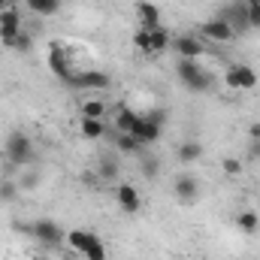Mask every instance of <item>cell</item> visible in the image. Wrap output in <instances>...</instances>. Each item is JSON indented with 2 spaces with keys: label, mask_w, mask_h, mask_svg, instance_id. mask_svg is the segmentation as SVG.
I'll return each mask as SVG.
<instances>
[{
  "label": "cell",
  "mask_w": 260,
  "mask_h": 260,
  "mask_svg": "<svg viewBox=\"0 0 260 260\" xmlns=\"http://www.w3.org/2000/svg\"><path fill=\"white\" fill-rule=\"evenodd\" d=\"M197 34L203 37V43H230L233 37H236V30L218 15V18H212V21H203L200 27H197Z\"/></svg>",
  "instance_id": "52a82bcc"
},
{
  "label": "cell",
  "mask_w": 260,
  "mask_h": 260,
  "mask_svg": "<svg viewBox=\"0 0 260 260\" xmlns=\"http://www.w3.org/2000/svg\"><path fill=\"white\" fill-rule=\"evenodd\" d=\"M224 82H227V88H233V91H251V88L257 85V73L245 64H233V67H227Z\"/></svg>",
  "instance_id": "ba28073f"
},
{
  "label": "cell",
  "mask_w": 260,
  "mask_h": 260,
  "mask_svg": "<svg viewBox=\"0 0 260 260\" xmlns=\"http://www.w3.org/2000/svg\"><path fill=\"white\" fill-rule=\"evenodd\" d=\"M133 46L139 52H145V55H160V52H167L173 46V37H170V30L164 24H157V27H139L133 34Z\"/></svg>",
  "instance_id": "3957f363"
},
{
  "label": "cell",
  "mask_w": 260,
  "mask_h": 260,
  "mask_svg": "<svg viewBox=\"0 0 260 260\" xmlns=\"http://www.w3.org/2000/svg\"><path fill=\"white\" fill-rule=\"evenodd\" d=\"M221 170H224L227 176H239V173H242V160H239V157H224V160H221Z\"/></svg>",
  "instance_id": "4316f807"
},
{
  "label": "cell",
  "mask_w": 260,
  "mask_h": 260,
  "mask_svg": "<svg viewBox=\"0 0 260 260\" xmlns=\"http://www.w3.org/2000/svg\"><path fill=\"white\" fill-rule=\"evenodd\" d=\"M170 49L176 52V58H191V61H197V58L206 52V43H203L200 37H194V34H182V37L173 40Z\"/></svg>",
  "instance_id": "30bf717a"
},
{
  "label": "cell",
  "mask_w": 260,
  "mask_h": 260,
  "mask_svg": "<svg viewBox=\"0 0 260 260\" xmlns=\"http://www.w3.org/2000/svg\"><path fill=\"white\" fill-rule=\"evenodd\" d=\"M142 173H145V176H157V173H160V164H157V157H148V154H142Z\"/></svg>",
  "instance_id": "83f0119b"
},
{
  "label": "cell",
  "mask_w": 260,
  "mask_h": 260,
  "mask_svg": "<svg viewBox=\"0 0 260 260\" xmlns=\"http://www.w3.org/2000/svg\"><path fill=\"white\" fill-rule=\"evenodd\" d=\"M30 260H49V257H40V254H37V257H30Z\"/></svg>",
  "instance_id": "d6a6232c"
},
{
  "label": "cell",
  "mask_w": 260,
  "mask_h": 260,
  "mask_svg": "<svg viewBox=\"0 0 260 260\" xmlns=\"http://www.w3.org/2000/svg\"><path fill=\"white\" fill-rule=\"evenodd\" d=\"M34 239H40L43 245H49V248H55V245H61L67 236H64V230L55 224V221H49V218H40V221H34V224H27L24 227Z\"/></svg>",
  "instance_id": "5b68a950"
},
{
  "label": "cell",
  "mask_w": 260,
  "mask_h": 260,
  "mask_svg": "<svg viewBox=\"0 0 260 260\" xmlns=\"http://www.w3.org/2000/svg\"><path fill=\"white\" fill-rule=\"evenodd\" d=\"M136 121H139V115H136L130 106L118 103V109H115V130H118V133H130V130L136 127Z\"/></svg>",
  "instance_id": "ac0fdd59"
},
{
  "label": "cell",
  "mask_w": 260,
  "mask_h": 260,
  "mask_svg": "<svg viewBox=\"0 0 260 260\" xmlns=\"http://www.w3.org/2000/svg\"><path fill=\"white\" fill-rule=\"evenodd\" d=\"M106 103L103 100H85L82 103V118H106Z\"/></svg>",
  "instance_id": "cb8c5ba5"
},
{
  "label": "cell",
  "mask_w": 260,
  "mask_h": 260,
  "mask_svg": "<svg viewBox=\"0 0 260 260\" xmlns=\"http://www.w3.org/2000/svg\"><path fill=\"white\" fill-rule=\"evenodd\" d=\"M236 227H239L242 233H257L260 230V215L254 212V209L239 212V215H236Z\"/></svg>",
  "instance_id": "ffe728a7"
},
{
  "label": "cell",
  "mask_w": 260,
  "mask_h": 260,
  "mask_svg": "<svg viewBox=\"0 0 260 260\" xmlns=\"http://www.w3.org/2000/svg\"><path fill=\"white\" fill-rule=\"evenodd\" d=\"M24 3H27V9H30L34 15H40V18L58 15L61 6H64V0H24Z\"/></svg>",
  "instance_id": "2e32d148"
},
{
  "label": "cell",
  "mask_w": 260,
  "mask_h": 260,
  "mask_svg": "<svg viewBox=\"0 0 260 260\" xmlns=\"http://www.w3.org/2000/svg\"><path fill=\"white\" fill-rule=\"evenodd\" d=\"M176 76H179V82H182L188 91H194V94H203V91L212 88V73L203 70V64H197L191 58H179V61H176Z\"/></svg>",
  "instance_id": "7a4b0ae2"
},
{
  "label": "cell",
  "mask_w": 260,
  "mask_h": 260,
  "mask_svg": "<svg viewBox=\"0 0 260 260\" xmlns=\"http://www.w3.org/2000/svg\"><path fill=\"white\" fill-rule=\"evenodd\" d=\"M97 176L106 179V182H115V179H118V160H115L112 154H103L100 164H97Z\"/></svg>",
  "instance_id": "7402d4cb"
},
{
  "label": "cell",
  "mask_w": 260,
  "mask_h": 260,
  "mask_svg": "<svg viewBox=\"0 0 260 260\" xmlns=\"http://www.w3.org/2000/svg\"><path fill=\"white\" fill-rule=\"evenodd\" d=\"M3 151H6V160L15 164V167H24L34 160V142L24 130H12L3 142Z\"/></svg>",
  "instance_id": "277c9868"
},
{
  "label": "cell",
  "mask_w": 260,
  "mask_h": 260,
  "mask_svg": "<svg viewBox=\"0 0 260 260\" xmlns=\"http://www.w3.org/2000/svg\"><path fill=\"white\" fill-rule=\"evenodd\" d=\"M21 30V12L15 9V6H6L3 12H0V40L3 37H12V34H18Z\"/></svg>",
  "instance_id": "5bb4252c"
},
{
  "label": "cell",
  "mask_w": 260,
  "mask_h": 260,
  "mask_svg": "<svg viewBox=\"0 0 260 260\" xmlns=\"http://www.w3.org/2000/svg\"><path fill=\"white\" fill-rule=\"evenodd\" d=\"M6 6H12V3H9V0H0V12H3Z\"/></svg>",
  "instance_id": "1f68e13d"
},
{
  "label": "cell",
  "mask_w": 260,
  "mask_h": 260,
  "mask_svg": "<svg viewBox=\"0 0 260 260\" xmlns=\"http://www.w3.org/2000/svg\"><path fill=\"white\" fill-rule=\"evenodd\" d=\"M37 185H40V176H37V173H24L21 182H18L21 191H30V188H37Z\"/></svg>",
  "instance_id": "f1b7e54d"
},
{
  "label": "cell",
  "mask_w": 260,
  "mask_h": 260,
  "mask_svg": "<svg viewBox=\"0 0 260 260\" xmlns=\"http://www.w3.org/2000/svg\"><path fill=\"white\" fill-rule=\"evenodd\" d=\"M18 182H12V179H0V203H12L15 197H18Z\"/></svg>",
  "instance_id": "484cf974"
},
{
  "label": "cell",
  "mask_w": 260,
  "mask_h": 260,
  "mask_svg": "<svg viewBox=\"0 0 260 260\" xmlns=\"http://www.w3.org/2000/svg\"><path fill=\"white\" fill-rule=\"evenodd\" d=\"M242 12H245L248 27H260V0H245L242 3Z\"/></svg>",
  "instance_id": "d4e9b609"
},
{
  "label": "cell",
  "mask_w": 260,
  "mask_h": 260,
  "mask_svg": "<svg viewBox=\"0 0 260 260\" xmlns=\"http://www.w3.org/2000/svg\"><path fill=\"white\" fill-rule=\"evenodd\" d=\"M115 200H118V209L127 212V215H136V212L142 209V194H139L130 182H121V185L115 188Z\"/></svg>",
  "instance_id": "8fae6325"
},
{
  "label": "cell",
  "mask_w": 260,
  "mask_h": 260,
  "mask_svg": "<svg viewBox=\"0 0 260 260\" xmlns=\"http://www.w3.org/2000/svg\"><path fill=\"white\" fill-rule=\"evenodd\" d=\"M115 148L124 151V154H139V157H142V148H145V145H142L136 136H130V133H118V136H115Z\"/></svg>",
  "instance_id": "44dd1931"
},
{
  "label": "cell",
  "mask_w": 260,
  "mask_h": 260,
  "mask_svg": "<svg viewBox=\"0 0 260 260\" xmlns=\"http://www.w3.org/2000/svg\"><path fill=\"white\" fill-rule=\"evenodd\" d=\"M160 133H164V124L151 121L148 115H139L136 127L130 130V136H136V139H139L142 145H151V142H157V139H160Z\"/></svg>",
  "instance_id": "7c38bea8"
},
{
  "label": "cell",
  "mask_w": 260,
  "mask_h": 260,
  "mask_svg": "<svg viewBox=\"0 0 260 260\" xmlns=\"http://www.w3.org/2000/svg\"><path fill=\"white\" fill-rule=\"evenodd\" d=\"M136 15H139V24H142V27H157V24H160V9H157V3H151V0H142V3L136 6Z\"/></svg>",
  "instance_id": "9a60e30c"
},
{
  "label": "cell",
  "mask_w": 260,
  "mask_h": 260,
  "mask_svg": "<svg viewBox=\"0 0 260 260\" xmlns=\"http://www.w3.org/2000/svg\"><path fill=\"white\" fill-rule=\"evenodd\" d=\"M49 70H52V76H58L61 82H70L73 79V67H70V55H67V49L61 43H52L49 46Z\"/></svg>",
  "instance_id": "9c48e42d"
},
{
  "label": "cell",
  "mask_w": 260,
  "mask_h": 260,
  "mask_svg": "<svg viewBox=\"0 0 260 260\" xmlns=\"http://www.w3.org/2000/svg\"><path fill=\"white\" fill-rule=\"evenodd\" d=\"M67 242H70V248H73V251H79L85 260H106V257H109L106 242H103L97 233H91V230L76 227V230H70V233H67Z\"/></svg>",
  "instance_id": "6da1fadb"
},
{
  "label": "cell",
  "mask_w": 260,
  "mask_h": 260,
  "mask_svg": "<svg viewBox=\"0 0 260 260\" xmlns=\"http://www.w3.org/2000/svg\"><path fill=\"white\" fill-rule=\"evenodd\" d=\"M79 130H82L85 139H103L106 136V121L103 118H82Z\"/></svg>",
  "instance_id": "d6986e66"
},
{
  "label": "cell",
  "mask_w": 260,
  "mask_h": 260,
  "mask_svg": "<svg viewBox=\"0 0 260 260\" xmlns=\"http://www.w3.org/2000/svg\"><path fill=\"white\" fill-rule=\"evenodd\" d=\"M173 194L179 197V203H185V206H191L200 194V185H197L194 176H188V173H182V176H176V182H173Z\"/></svg>",
  "instance_id": "4fadbf2b"
},
{
  "label": "cell",
  "mask_w": 260,
  "mask_h": 260,
  "mask_svg": "<svg viewBox=\"0 0 260 260\" xmlns=\"http://www.w3.org/2000/svg\"><path fill=\"white\" fill-rule=\"evenodd\" d=\"M248 139H260V121L248 124Z\"/></svg>",
  "instance_id": "4dcf8cb0"
},
{
  "label": "cell",
  "mask_w": 260,
  "mask_h": 260,
  "mask_svg": "<svg viewBox=\"0 0 260 260\" xmlns=\"http://www.w3.org/2000/svg\"><path fill=\"white\" fill-rule=\"evenodd\" d=\"M248 157L260 160V139H248Z\"/></svg>",
  "instance_id": "f546056e"
},
{
  "label": "cell",
  "mask_w": 260,
  "mask_h": 260,
  "mask_svg": "<svg viewBox=\"0 0 260 260\" xmlns=\"http://www.w3.org/2000/svg\"><path fill=\"white\" fill-rule=\"evenodd\" d=\"M176 157H179V164H197V160L203 157V142H197V139L182 142V145L176 148Z\"/></svg>",
  "instance_id": "e0dca14e"
},
{
  "label": "cell",
  "mask_w": 260,
  "mask_h": 260,
  "mask_svg": "<svg viewBox=\"0 0 260 260\" xmlns=\"http://www.w3.org/2000/svg\"><path fill=\"white\" fill-rule=\"evenodd\" d=\"M0 43H3V49H9V52H27V49H30V37H27L24 30H18V34H12V37H3Z\"/></svg>",
  "instance_id": "603a6c76"
},
{
  "label": "cell",
  "mask_w": 260,
  "mask_h": 260,
  "mask_svg": "<svg viewBox=\"0 0 260 260\" xmlns=\"http://www.w3.org/2000/svg\"><path fill=\"white\" fill-rule=\"evenodd\" d=\"M79 91H106L112 85L109 73H100V70H82V73H73V79L67 82Z\"/></svg>",
  "instance_id": "8992f818"
}]
</instances>
